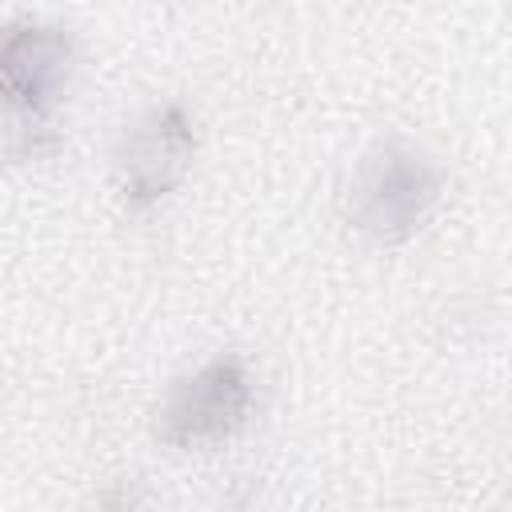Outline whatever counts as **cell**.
<instances>
[{
    "instance_id": "cell-1",
    "label": "cell",
    "mask_w": 512,
    "mask_h": 512,
    "mask_svg": "<svg viewBox=\"0 0 512 512\" xmlns=\"http://www.w3.org/2000/svg\"><path fill=\"white\" fill-rule=\"evenodd\" d=\"M440 200V176L436 168L404 148V144H384L368 152L348 184V220L376 236V240H408L428 212Z\"/></svg>"
},
{
    "instance_id": "cell-3",
    "label": "cell",
    "mask_w": 512,
    "mask_h": 512,
    "mask_svg": "<svg viewBox=\"0 0 512 512\" xmlns=\"http://www.w3.org/2000/svg\"><path fill=\"white\" fill-rule=\"evenodd\" d=\"M192 156V128L188 116L176 104L152 108L144 120H136L116 152L120 188L132 204H152L164 192L176 188Z\"/></svg>"
},
{
    "instance_id": "cell-2",
    "label": "cell",
    "mask_w": 512,
    "mask_h": 512,
    "mask_svg": "<svg viewBox=\"0 0 512 512\" xmlns=\"http://www.w3.org/2000/svg\"><path fill=\"white\" fill-rule=\"evenodd\" d=\"M248 404H252V388L244 364L236 356H220L172 384V392L160 404L156 432L176 448L216 444L244 424Z\"/></svg>"
},
{
    "instance_id": "cell-4",
    "label": "cell",
    "mask_w": 512,
    "mask_h": 512,
    "mask_svg": "<svg viewBox=\"0 0 512 512\" xmlns=\"http://www.w3.org/2000/svg\"><path fill=\"white\" fill-rule=\"evenodd\" d=\"M68 68H72V40L60 28L28 24L4 40V52H0L4 92L12 108L28 116H44L56 104L68 80Z\"/></svg>"
}]
</instances>
